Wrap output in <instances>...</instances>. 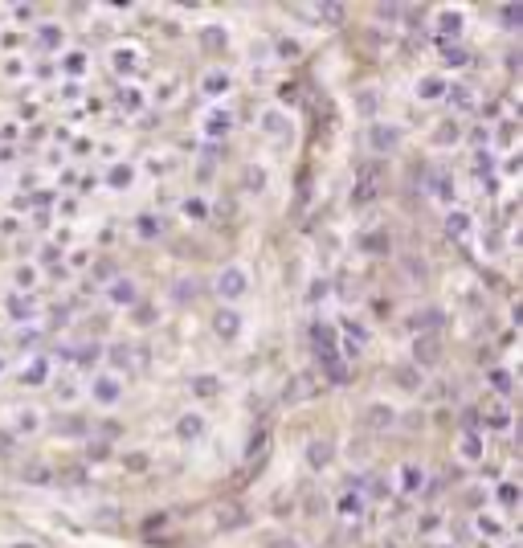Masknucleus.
Segmentation results:
<instances>
[{"mask_svg":"<svg viewBox=\"0 0 523 548\" xmlns=\"http://www.w3.org/2000/svg\"><path fill=\"white\" fill-rule=\"evenodd\" d=\"M213 291H217L221 307H233L246 291H250V274L241 271V266H225V271H217V282H213Z\"/></svg>","mask_w":523,"mask_h":548,"instance_id":"f257e3e1","label":"nucleus"},{"mask_svg":"<svg viewBox=\"0 0 523 548\" xmlns=\"http://www.w3.org/2000/svg\"><path fill=\"white\" fill-rule=\"evenodd\" d=\"M90 397H94L98 405L111 410V405L123 401V381H119L115 372H94V376H90Z\"/></svg>","mask_w":523,"mask_h":548,"instance_id":"f03ea898","label":"nucleus"},{"mask_svg":"<svg viewBox=\"0 0 523 548\" xmlns=\"http://www.w3.org/2000/svg\"><path fill=\"white\" fill-rule=\"evenodd\" d=\"M107 303L111 307H135L139 303V282L131 278V274H115L111 282H107Z\"/></svg>","mask_w":523,"mask_h":548,"instance_id":"7ed1b4c3","label":"nucleus"},{"mask_svg":"<svg viewBox=\"0 0 523 548\" xmlns=\"http://www.w3.org/2000/svg\"><path fill=\"white\" fill-rule=\"evenodd\" d=\"M368 147H372L376 156H392V152L401 147V127L372 119V127H368Z\"/></svg>","mask_w":523,"mask_h":548,"instance_id":"20e7f679","label":"nucleus"},{"mask_svg":"<svg viewBox=\"0 0 523 548\" xmlns=\"http://www.w3.org/2000/svg\"><path fill=\"white\" fill-rule=\"evenodd\" d=\"M311 348H315V356L319 360H327V356H340V340H336V327L323 320L311 323Z\"/></svg>","mask_w":523,"mask_h":548,"instance_id":"39448f33","label":"nucleus"},{"mask_svg":"<svg viewBox=\"0 0 523 548\" xmlns=\"http://www.w3.org/2000/svg\"><path fill=\"white\" fill-rule=\"evenodd\" d=\"M241 327H246V316H241L237 307H217V316H213V331H217V340H237Z\"/></svg>","mask_w":523,"mask_h":548,"instance_id":"423d86ee","label":"nucleus"},{"mask_svg":"<svg viewBox=\"0 0 523 548\" xmlns=\"http://www.w3.org/2000/svg\"><path fill=\"white\" fill-rule=\"evenodd\" d=\"M4 307H8V320H12V323L37 320V299H33L29 291H12V295L4 299Z\"/></svg>","mask_w":523,"mask_h":548,"instance_id":"0eeeda50","label":"nucleus"},{"mask_svg":"<svg viewBox=\"0 0 523 548\" xmlns=\"http://www.w3.org/2000/svg\"><path fill=\"white\" fill-rule=\"evenodd\" d=\"M396 491H401V495L425 491V471H421L417 462H401V466H396Z\"/></svg>","mask_w":523,"mask_h":548,"instance_id":"6e6552de","label":"nucleus"},{"mask_svg":"<svg viewBox=\"0 0 523 548\" xmlns=\"http://www.w3.org/2000/svg\"><path fill=\"white\" fill-rule=\"evenodd\" d=\"M364 344H368V331L360 327V323H351V320H344V340H340V356L344 360H356L360 352H364Z\"/></svg>","mask_w":523,"mask_h":548,"instance_id":"1a4fd4ad","label":"nucleus"},{"mask_svg":"<svg viewBox=\"0 0 523 548\" xmlns=\"http://www.w3.org/2000/svg\"><path fill=\"white\" fill-rule=\"evenodd\" d=\"M176 438L188 442V446L201 442V438H205V413H196V410L180 413V417H176Z\"/></svg>","mask_w":523,"mask_h":548,"instance_id":"9d476101","label":"nucleus"},{"mask_svg":"<svg viewBox=\"0 0 523 548\" xmlns=\"http://www.w3.org/2000/svg\"><path fill=\"white\" fill-rule=\"evenodd\" d=\"M233 131V111H209L205 115V123H201V136L209 139V143H217Z\"/></svg>","mask_w":523,"mask_h":548,"instance_id":"9b49d317","label":"nucleus"},{"mask_svg":"<svg viewBox=\"0 0 523 548\" xmlns=\"http://www.w3.org/2000/svg\"><path fill=\"white\" fill-rule=\"evenodd\" d=\"M441 348H437V336H413V368H434Z\"/></svg>","mask_w":523,"mask_h":548,"instance_id":"f8f14e48","label":"nucleus"},{"mask_svg":"<svg viewBox=\"0 0 523 548\" xmlns=\"http://www.w3.org/2000/svg\"><path fill=\"white\" fill-rule=\"evenodd\" d=\"M49 368H53V365H49V356L37 352L29 365L21 368V385H25V389H42V385H49Z\"/></svg>","mask_w":523,"mask_h":548,"instance_id":"ddd939ff","label":"nucleus"},{"mask_svg":"<svg viewBox=\"0 0 523 548\" xmlns=\"http://www.w3.org/2000/svg\"><path fill=\"white\" fill-rule=\"evenodd\" d=\"M303 458H306V466H311V471H327V466H331V458H336V446H331L327 438H311V442H306V450H303Z\"/></svg>","mask_w":523,"mask_h":548,"instance_id":"4468645a","label":"nucleus"},{"mask_svg":"<svg viewBox=\"0 0 523 548\" xmlns=\"http://www.w3.org/2000/svg\"><path fill=\"white\" fill-rule=\"evenodd\" d=\"M258 127L266 131V136H274V139L291 136V119H286V111H282V107H270V111H262Z\"/></svg>","mask_w":523,"mask_h":548,"instance_id":"2eb2a0df","label":"nucleus"},{"mask_svg":"<svg viewBox=\"0 0 523 548\" xmlns=\"http://www.w3.org/2000/svg\"><path fill=\"white\" fill-rule=\"evenodd\" d=\"M107 356H111V365L119 368V372H135V365H143V360H147V356H143V352H135L131 344H111V348H107Z\"/></svg>","mask_w":523,"mask_h":548,"instance_id":"dca6fc26","label":"nucleus"},{"mask_svg":"<svg viewBox=\"0 0 523 548\" xmlns=\"http://www.w3.org/2000/svg\"><path fill=\"white\" fill-rule=\"evenodd\" d=\"M462 29H466V17L462 12H454V8H446L441 17H437V37L450 46V37H462Z\"/></svg>","mask_w":523,"mask_h":548,"instance_id":"f3484780","label":"nucleus"},{"mask_svg":"<svg viewBox=\"0 0 523 548\" xmlns=\"http://www.w3.org/2000/svg\"><path fill=\"white\" fill-rule=\"evenodd\" d=\"M486 385H490L503 401L515 397V372H511V368H490V372H486Z\"/></svg>","mask_w":523,"mask_h":548,"instance_id":"a211bd4d","label":"nucleus"},{"mask_svg":"<svg viewBox=\"0 0 523 548\" xmlns=\"http://www.w3.org/2000/svg\"><path fill=\"white\" fill-rule=\"evenodd\" d=\"M323 365V376H327V385H348L351 381V365L344 356H327V360H319Z\"/></svg>","mask_w":523,"mask_h":548,"instance_id":"6ab92c4d","label":"nucleus"},{"mask_svg":"<svg viewBox=\"0 0 523 548\" xmlns=\"http://www.w3.org/2000/svg\"><path fill=\"white\" fill-rule=\"evenodd\" d=\"M33 37H37V46H42L45 53H57V49H62V42H66V37H62V25H53V21H42Z\"/></svg>","mask_w":523,"mask_h":548,"instance_id":"aec40b11","label":"nucleus"},{"mask_svg":"<svg viewBox=\"0 0 523 548\" xmlns=\"http://www.w3.org/2000/svg\"><path fill=\"white\" fill-rule=\"evenodd\" d=\"M409 327H413L417 336H437V327H441V311H437V307H430V311H413Z\"/></svg>","mask_w":523,"mask_h":548,"instance_id":"412c9836","label":"nucleus"},{"mask_svg":"<svg viewBox=\"0 0 523 548\" xmlns=\"http://www.w3.org/2000/svg\"><path fill=\"white\" fill-rule=\"evenodd\" d=\"M233 86V78H229V70H209L205 78H201V94H209V98H217Z\"/></svg>","mask_w":523,"mask_h":548,"instance_id":"4be33fe9","label":"nucleus"},{"mask_svg":"<svg viewBox=\"0 0 523 548\" xmlns=\"http://www.w3.org/2000/svg\"><path fill=\"white\" fill-rule=\"evenodd\" d=\"M131 184H135V164L119 160V164L107 168V188H131Z\"/></svg>","mask_w":523,"mask_h":548,"instance_id":"5701e85b","label":"nucleus"},{"mask_svg":"<svg viewBox=\"0 0 523 548\" xmlns=\"http://www.w3.org/2000/svg\"><path fill=\"white\" fill-rule=\"evenodd\" d=\"M446 233H450L454 241H462V237L470 233V213H466V209H450V213H446Z\"/></svg>","mask_w":523,"mask_h":548,"instance_id":"b1692460","label":"nucleus"},{"mask_svg":"<svg viewBox=\"0 0 523 548\" xmlns=\"http://www.w3.org/2000/svg\"><path fill=\"white\" fill-rule=\"evenodd\" d=\"M364 421H368L372 430H392V426H396V410H392V405H368Z\"/></svg>","mask_w":523,"mask_h":548,"instance_id":"393cba45","label":"nucleus"},{"mask_svg":"<svg viewBox=\"0 0 523 548\" xmlns=\"http://www.w3.org/2000/svg\"><path fill=\"white\" fill-rule=\"evenodd\" d=\"M364 507H368V500H364V495H356V491H344L340 503H336V511H340L344 520H360V515H364Z\"/></svg>","mask_w":523,"mask_h":548,"instance_id":"a878e982","label":"nucleus"},{"mask_svg":"<svg viewBox=\"0 0 523 548\" xmlns=\"http://www.w3.org/2000/svg\"><path fill=\"white\" fill-rule=\"evenodd\" d=\"M446 98H450V107H458L462 115H470V111H475V91H470V86H462V82H458V86H446Z\"/></svg>","mask_w":523,"mask_h":548,"instance_id":"bb28decb","label":"nucleus"},{"mask_svg":"<svg viewBox=\"0 0 523 548\" xmlns=\"http://www.w3.org/2000/svg\"><path fill=\"white\" fill-rule=\"evenodd\" d=\"M417 98H421V102H437V98H446V78H437V74L421 78V82H417Z\"/></svg>","mask_w":523,"mask_h":548,"instance_id":"cd10ccee","label":"nucleus"},{"mask_svg":"<svg viewBox=\"0 0 523 548\" xmlns=\"http://www.w3.org/2000/svg\"><path fill=\"white\" fill-rule=\"evenodd\" d=\"M458 446H462V458H466V462H482V434H475V430H462Z\"/></svg>","mask_w":523,"mask_h":548,"instance_id":"c85d7f7f","label":"nucleus"},{"mask_svg":"<svg viewBox=\"0 0 523 548\" xmlns=\"http://www.w3.org/2000/svg\"><path fill=\"white\" fill-rule=\"evenodd\" d=\"M495 17L503 29H523V4H495Z\"/></svg>","mask_w":523,"mask_h":548,"instance_id":"c756f323","label":"nucleus"},{"mask_svg":"<svg viewBox=\"0 0 523 548\" xmlns=\"http://www.w3.org/2000/svg\"><path fill=\"white\" fill-rule=\"evenodd\" d=\"M111 66H115V74H123V78H127L131 70L139 66V53H135V49H127V46H119L115 53H111Z\"/></svg>","mask_w":523,"mask_h":548,"instance_id":"7c9ffc66","label":"nucleus"},{"mask_svg":"<svg viewBox=\"0 0 523 548\" xmlns=\"http://www.w3.org/2000/svg\"><path fill=\"white\" fill-rule=\"evenodd\" d=\"M188 389H192V397H217V393H221V381L205 372V376H192V385H188Z\"/></svg>","mask_w":523,"mask_h":548,"instance_id":"2f4dec72","label":"nucleus"},{"mask_svg":"<svg viewBox=\"0 0 523 548\" xmlns=\"http://www.w3.org/2000/svg\"><path fill=\"white\" fill-rule=\"evenodd\" d=\"M266 168H258V164H250L246 172H241V184H246V192H266Z\"/></svg>","mask_w":523,"mask_h":548,"instance_id":"473e14b6","label":"nucleus"},{"mask_svg":"<svg viewBox=\"0 0 523 548\" xmlns=\"http://www.w3.org/2000/svg\"><path fill=\"white\" fill-rule=\"evenodd\" d=\"M180 213H184L188 221H209V205H205L201 197H184V205H180Z\"/></svg>","mask_w":523,"mask_h":548,"instance_id":"72a5a7b5","label":"nucleus"},{"mask_svg":"<svg viewBox=\"0 0 523 548\" xmlns=\"http://www.w3.org/2000/svg\"><path fill=\"white\" fill-rule=\"evenodd\" d=\"M102 356V344H78V352H70V360L82 368H94V360Z\"/></svg>","mask_w":523,"mask_h":548,"instance_id":"f704fd0d","label":"nucleus"},{"mask_svg":"<svg viewBox=\"0 0 523 548\" xmlns=\"http://www.w3.org/2000/svg\"><path fill=\"white\" fill-rule=\"evenodd\" d=\"M135 233H139L143 241H152V237H160V233H164V226H160V217H152V213H143V217L135 221Z\"/></svg>","mask_w":523,"mask_h":548,"instance_id":"c9c22d12","label":"nucleus"},{"mask_svg":"<svg viewBox=\"0 0 523 548\" xmlns=\"http://www.w3.org/2000/svg\"><path fill=\"white\" fill-rule=\"evenodd\" d=\"M392 381H396L401 389H417V385H421V372L413 365H401V368H392Z\"/></svg>","mask_w":523,"mask_h":548,"instance_id":"e433bc0d","label":"nucleus"},{"mask_svg":"<svg viewBox=\"0 0 523 548\" xmlns=\"http://www.w3.org/2000/svg\"><path fill=\"white\" fill-rule=\"evenodd\" d=\"M156 320H160V316H156L152 303H135V307H131V323H135V327H152Z\"/></svg>","mask_w":523,"mask_h":548,"instance_id":"4c0bfd02","label":"nucleus"},{"mask_svg":"<svg viewBox=\"0 0 523 548\" xmlns=\"http://www.w3.org/2000/svg\"><path fill=\"white\" fill-rule=\"evenodd\" d=\"M441 62L446 66H466L470 62V49L466 46H441Z\"/></svg>","mask_w":523,"mask_h":548,"instance_id":"58836bf2","label":"nucleus"},{"mask_svg":"<svg viewBox=\"0 0 523 548\" xmlns=\"http://www.w3.org/2000/svg\"><path fill=\"white\" fill-rule=\"evenodd\" d=\"M360 246H364L368 254H385V250H389V237H385V233H364Z\"/></svg>","mask_w":523,"mask_h":548,"instance_id":"ea45409f","label":"nucleus"},{"mask_svg":"<svg viewBox=\"0 0 523 548\" xmlns=\"http://www.w3.org/2000/svg\"><path fill=\"white\" fill-rule=\"evenodd\" d=\"M430 192H434L437 201H454V181H450L446 172H437V181H434V188H430Z\"/></svg>","mask_w":523,"mask_h":548,"instance_id":"a19ab883","label":"nucleus"},{"mask_svg":"<svg viewBox=\"0 0 523 548\" xmlns=\"http://www.w3.org/2000/svg\"><path fill=\"white\" fill-rule=\"evenodd\" d=\"M21 417H17V430L21 434H29V430H42V417H37V410H17Z\"/></svg>","mask_w":523,"mask_h":548,"instance_id":"79ce46f5","label":"nucleus"},{"mask_svg":"<svg viewBox=\"0 0 523 548\" xmlns=\"http://www.w3.org/2000/svg\"><path fill=\"white\" fill-rule=\"evenodd\" d=\"M192 291L201 295V286H192V278H176V286H172V299H180V303H188V299H192Z\"/></svg>","mask_w":523,"mask_h":548,"instance_id":"37998d69","label":"nucleus"},{"mask_svg":"<svg viewBox=\"0 0 523 548\" xmlns=\"http://www.w3.org/2000/svg\"><path fill=\"white\" fill-rule=\"evenodd\" d=\"M499 503L511 511V507L520 503V487H515V483H503V487H499Z\"/></svg>","mask_w":523,"mask_h":548,"instance_id":"c03bdc74","label":"nucleus"},{"mask_svg":"<svg viewBox=\"0 0 523 548\" xmlns=\"http://www.w3.org/2000/svg\"><path fill=\"white\" fill-rule=\"evenodd\" d=\"M62 70H66V74H82V70H86V53H70V57H62Z\"/></svg>","mask_w":523,"mask_h":548,"instance_id":"a18cd8bd","label":"nucleus"},{"mask_svg":"<svg viewBox=\"0 0 523 548\" xmlns=\"http://www.w3.org/2000/svg\"><path fill=\"white\" fill-rule=\"evenodd\" d=\"M486 426H495V430H507V426H511V413H507V410H490V413H486Z\"/></svg>","mask_w":523,"mask_h":548,"instance_id":"49530a36","label":"nucleus"},{"mask_svg":"<svg viewBox=\"0 0 523 548\" xmlns=\"http://www.w3.org/2000/svg\"><path fill=\"white\" fill-rule=\"evenodd\" d=\"M33 282H37V271H33V266H21V271H17V291H29Z\"/></svg>","mask_w":523,"mask_h":548,"instance_id":"de8ad7c7","label":"nucleus"},{"mask_svg":"<svg viewBox=\"0 0 523 548\" xmlns=\"http://www.w3.org/2000/svg\"><path fill=\"white\" fill-rule=\"evenodd\" d=\"M25 483H37V487H45V483H49V471H45V466H29V471H25Z\"/></svg>","mask_w":523,"mask_h":548,"instance_id":"09e8293b","label":"nucleus"},{"mask_svg":"<svg viewBox=\"0 0 523 548\" xmlns=\"http://www.w3.org/2000/svg\"><path fill=\"white\" fill-rule=\"evenodd\" d=\"M17 344H21L25 352H33V348L42 344V331H21V336H17Z\"/></svg>","mask_w":523,"mask_h":548,"instance_id":"8fccbe9b","label":"nucleus"},{"mask_svg":"<svg viewBox=\"0 0 523 548\" xmlns=\"http://www.w3.org/2000/svg\"><path fill=\"white\" fill-rule=\"evenodd\" d=\"M278 57H282V62L299 57V42H291V37H286V42H278Z\"/></svg>","mask_w":523,"mask_h":548,"instance_id":"3c124183","label":"nucleus"},{"mask_svg":"<svg viewBox=\"0 0 523 548\" xmlns=\"http://www.w3.org/2000/svg\"><path fill=\"white\" fill-rule=\"evenodd\" d=\"M319 17H327V25H340L344 8H340V4H323V8H319Z\"/></svg>","mask_w":523,"mask_h":548,"instance_id":"603ef678","label":"nucleus"},{"mask_svg":"<svg viewBox=\"0 0 523 548\" xmlns=\"http://www.w3.org/2000/svg\"><path fill=\"white\" fill-rule=\"evenodd\" d=\"M479 532H482V536H499L503 528H499V520H486V515H479Z\"/></svg>","mask_w":523,"mask_h":548,"instance_id":"864d4df0","label":"nucleus"},{"mask_svg":"<svg viewBox=\"0 0 523 548\" xmlns=\"http://www.w3.org/2000/svg\"><path fill=\"white\" fill-rule=\"evenodd\" d=\"M86 455L102 462V458H111V446H107V442H90V450H86Z\"/></svg>","mask_w":523,"mask_h":548,"instance_id":"5fc2aeb1","label":"nucleus"},{"mask_svg":"<svg viewBox=\"0 0 523 548\" xmlns=\"http://www.w3.org/2000/svg\"><path fill=\"white\" fill-rule=\"evenodd\" d=\"M119 98H123V107H131V111H139V107H143V98H139V91H123Z\"/></svg>","mask_w":523,"mask_h":548,"instance_id":"6e6d98bb","label":"nucleus"},{"mask_svg":"<svg viewBox=\"0 0 523 548\" xmlns=\"http://www.w3.org/2000/svg\"><path fill=\"white\" fill-rule=\"evenodd\" d=\"M356 107H360L364 115H372V111H376V94H364V98H356Z\"/></svg>","mask_w":523,"mask_h":548,"instance_id":"4d7b16f0","label":"nucleus"},{"mask_svg":"<svg viewBox=\"0 0 523 548\" xmlns=\"http://www.w3.org/2000/svg\"><path fill=\"white\" fill-rule=\"evenodd\" d=\"M201 37H205V46H221V42H225V33H221V29H205Z\"/></svg>","mask_w":523,"mask_h":548,"instance_id":"13d9d810","label":"nucleus"},{"mask_svg":"<svg viewBox=\"0 0 523 548\" xmlns=\"http://www.w3.org/2000/svg\"><path fill=\"white\" fill-rule=\"evenodd\" d=\"M0 455H12V434H0Z\"/></svg>","mask_w":523,"mask_h":548,"instance_id":"bf43d9fd","label":"nucleus"},{"mask_svg":"<svg viewBox=\"0 0 523 548\" xmlns=\"http://www.w3.org/2000/svg\"><path fill=\"white\" fill-rule=\"evenodd\" d=\"M274 548H299V545H295V540H278Z\"/></svg>","mask_w":523,"mask_h":548,"instance_id":"052dcab7","label":"nucleus"},{"mask_svg":"<svg viewBox=\"0 0 523 548\" xmlns=\"http://www.w3.org/2000/svg\"><path fill=\"white\" fill-rule=\"evenodd\" d=\"M0 376H4V356H0Z\"/></svg>","mask_w":523,"mask_h":548,"instance_id":"680f3d73","label":"nucleus"},{"mask_svg":"<svg viewBox=\"0 0 523 548\" xmlns=\"http://www.w3.org/2000/svg\"><path fill=\"white\" fill-rule=\"evenodd\" d=\"M437 548H450V545H437Z\"/></svg>","mask_w":523,"mask_h":548,"instance_id":"e2e57ef3","label":"nucleus"}]
</instances>
